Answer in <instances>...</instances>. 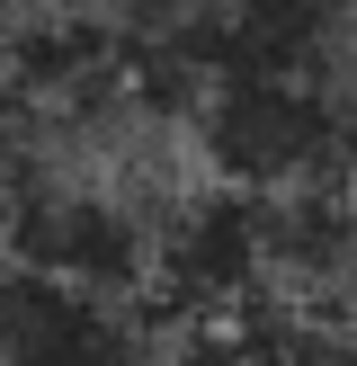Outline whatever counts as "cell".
<instances>
[{"instance_id":"obj_5","label":"cell","mask_w":357,"mask_h":366,"mask_svg":"<svg viewBox=\"0 0 357 366\" xmlns=\"http://www.w3.org/2000/svg\"><path fill=\"white\" fill-rule=\"evenodd\" d=\"M27 179H36L27 125H9V117H0V259H9V214H18V197H27Z\"/></svg>"},{"instance_id":"obj_6","label":"cell","mask_w":357,"mask_h":366,"mask_svg":"<svg viewBox=\"0 0 357 366\" xmlns=\"http://www.w3.org/2000/svg\"><path fill=\"white\" fill-rule=\"evenodd\" d=\"M0 9H125V0H0Z\"/></svg>"},{"instance_id":"obj_3","label":"cell","mask_w":357,"mask_h":366,"mask_svg":"<svg viewBox=\"0 0 357 366\" xmlns=\"http://www.w3.org/2000/svg\"><path fill=\"white\" fill-rule=\"evenodd\" d=\"M9 259L54 268V277H81V286H116V295H143L152 277V224H143L125 197L81 188V179H27L9 214Z\"/></svg>"},{"instance_id":"obj_1","label":"cell","mask_w":357,"mask_h":366,"mask_svg":"<svg viewBox=\"0 0 357 366\" xmlns=\"http://www.w3.org/2000/svg\"><path fill=\"white\" fill-rule=\"evenodd\" d=\"M277 286V259H268V197L214 179L206 197H178L152 224V277H143V313L161 322H214L232 304L268 295Z\"/></svg>"},{"instance_id":"obj_4","label":"cell","mask_w":357,"mask_h":366,"mask_svg":"<svg viewBox=\"0 0 357 366\" xmlns=\"http://www.w3.org/2000/svg\"><path fill=\"white\" fill-rule=\"evenodd\" d=\"M170 366H357V304L268 286L214 322H188Z\"/></svg>"},{"instance_id":"obj_2","label":"cell","mask_w":357,"mask_h":366,"mask_svg":"<svg viewBox=\"0 0 357 366\" xmlns=\"http://www.w3.org/2000/svg\"><path fill=\"white\" fill-rule=\"evenodd\" d=\"M0 366H152L143 295L0 259Z\"/></svg>"}]
</instances>
